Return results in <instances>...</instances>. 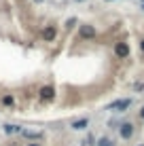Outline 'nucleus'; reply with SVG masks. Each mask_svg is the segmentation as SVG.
Returning <instances> with one entry per match:
<instances>
[{
    "label": "nucleus",
    "instance_id": "2",
    "mask_svg": "<svg viewBox=\"0 0 144 146\" xmlns=\"http://www.w3.org/2000/svg\"><path fill=\"white\" fill-rule=\"evenodd\" d=\"M119 133H121L123 140H129L131 135H133V125L131 123H123L121 127H119Z\"/></svg>",
    "mask_w": 144,
    "mask_h": 146
},
{
    "label": "nucleus",
    "instance_id": "10",
    "mask_svg": "<svg viewBox=\"0 0 144 146\" xmlns=\"http://www.w3.org/2000/svg\"><path fill=\"white\" fill-rule=\"evenodd\" d=\"M4 131H7V133H15V131H19V127H15V125H7Z\"/></svg>",
    "mask_w": 144,
    "mask_h": 146
},
{
    "label": "nucleus",
    "instance_id": "12",
    "mask_svg": "<svg viewBox=\"0 0 144 146\" xmlns=\"http://www.w3.org/2000/svg\"><path fill=\"white\" fill-rule=\"evenodd\" d=\"M140 117H142V119H144V108H142V112H140Z\"/></svg>",
    "mask_w": 144,
    "mask_h": 146
},
{
    "label": "nucleus",
    "instance_id": "8",
    "mask_svg": "<svg viewBox=\"0 0 144 146\" xmlns=\"http://www.w3.org/2000/svg\"><path fill=\"white\" fill-rule=\"evenodd\" d=\"M98 146H115V144H112L110 138H100L98 140Z\"/></svg>",
    "mask_w": 144,
    "mask_h": 146
},
{
    "label": "nucleus",
    "instance_id": "14",
    "mask_svg": "<svg viewBox=\"0 0 144 146\" xmlns=\"http://www.w3.org/2000/svg\"><path fill=\"white\" fill-rule=\"evenodd\" d=\"M28 146H38V144H28Z\"/></svg>",
    "mask_w": 144,
    "mask_h": 146
},
{
    "label": "nucleus",
    "instance_id": "16",
    "mask_svg": "<svg viewBox=\"0 0 144 146\" xmlns=\"http://www.w3.org/2000/svg\"><path fill=\"white\" fill-rule=\"evenodd\" d=\"M36 2H40V0H36Z\"/></svg>",
    "mask_w": 144,
    "mask_h": 146
},
{
    "label": "nucleus",
    "instance_id": "9",
    "mask_svg": "<svg viewBox=\"0 0 144 146\" xmlns=\"http://www.w3.org/2000/svg\"><path fill=\"white\" fill-rule=\"evenodd\" d=\"M93 142H96V138H93V135H91V133H89V135H87V138H85V140H83V146H93Z\"/></svg>",
    "mask_w": 144,
    "mask_h": 146
},
{
    "label": "nucleus",
    "instance_id": "7",
    "mask_svg": "<svg viewBox=\"0 0 144 146\" xmlns=\"http://www.w3.org/2000/svg\"><path fill=\"white\" fill-rule=\"evenodd\" d=\"M81 34H83V36H87V38H91V36H96V30H93L91 26H83L81 28Z\"/></svg>",
    "mask_w": 144,
    "mask_h": 146
},
{
    "label": "nucleus",
    "instance_id": "11",
    "mask_svg": "<svg viewBox=\"0 0 144 146\" xmlns=\"http://www.w3.org/2000/svg\"><path fill=\"white\" fill-rule=\"evenodd\" d=\"M2 102L7 104V106H11V104H13V98H11V95H4V100H2Z\"/></svg>",
    "mask_w": 144,
    "mask_h": 146
},
{
    "label": "nucleus",
    "instance_id": "4",
    "mask_svg": "<svg viewBox=\"0 0 144 146\" xmlns=\"http://www.w3.org/2000/svg\"><path fill=\"white\" fill-rule=\"evenodd\" d=\"M115 53L119 55V57H127V55H129V47H127L125 42H119L115 47Z\"/></svg>",
    "mask_w": 144,
    "mask_h": 146
},
{
    "label": "nucleus",
    "instance_id": "3",
    "mask_svg": "<svg viewBox=\"0 0 144 146\" xmlns=\"http://www.w3.org/2000/svg\"><path fill=\"white\" fill-rule=\"evenodd\" d=\"M53 95H55V89L53 87H42L40 89V100H44V102H49V100H53Z\"/></svg>",
    "mask_w": 144,
    "mask_h": 146
},
{
    "label": "nucleus",
    "instance_id": "15",
    "mask_svg": "<svg viewBox=\"0 0 144 146\" xmlns=\"http://www.w3.org/2000/svg\"><path fill=\"white\" fill-rule=\"evenodd\" d=\"M138 146H144V144H138Z\"/></svg>",
    "mask_w": 144,
    "mask_h": 146
},
{
    "label": "nucleus",
    "instance_id": "1",
    "mask_svg": "<svg viewBox=\"0 0 144 146\" xmlns=\"http://www.w3.org/2000/svg\"><path fill=\"white\" fill-rule=\"evenodd\" d=\"M131 106V100L125 98V100H117V102L108 104V110H115V112H123V110H127Z\"/></svg>",
    "mask_w": 144,
    "mask_h": 146
},
{
    "label": "nucleus",
    "instance_id": "13",
    "mask_svg": "<svg viewBox=\"0 0 144 146\" xmlns=\"http://www.w3.org/2000/svg\"><path fill=\"white\" fill-rule=\"evenodd\" d=\"M142 51H144V40H142Z\"/></svg>",
    "mask_w": 144,
    "mask_h": 146
},
{
    "label": "nucleus",
    "instance_id": "6",
    "mask_svg": "<svg viewBox=\"0 0 144 146\" xmlns=\"http://www.w3.org/2000/svg\"><path fill=\"white\" fill-rule=\"evenodd\" d=\"M87 125H89V121H87V119H78V121H74L70 127H72V129H78V131H81V129H85Z\"/></svg>",
    "mask_w": 144,
    "mask_h": 146
},
{
    "label": "nucleus",
    "instance_id": "5",
    "mask_svg": "<svg viewBox=\"0 0 144 146\" xmlns=\"http://www.w3.org/2000/svg\"><path fill=\"white\" fill-rule=\"evenodd\" d=\"M42 38H44V40H53V38H55V28H53V26H47V28L42 30Z\"/></svg>",
    "mask_w": 144,
    "mask_h": 146
}]
</instances>
